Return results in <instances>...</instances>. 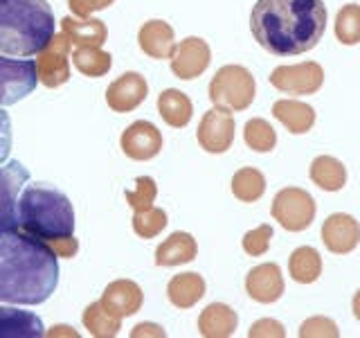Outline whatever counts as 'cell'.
<instances>
[{
  "label": "cell",
  "instance_id": "6da1fadb",
  "mask_svg": "<svg viewBox=\"0 0 360 338\" xmlns=\"http://www.w3.org/2000/svg\"><path fill=\"white\" fill-rule=\"evenodd\" d=\"M59 284V257L20 228L0 232V302L43 304Z\"/></svg>",
  "mask_w": 360,
  "mask_h": 338
},
{
  "label": "cell",
  "instance_id": "7a4b0ae2",
  "mask_svg": "<svg viewBox=\"0 0 360 338\" xmlns=\"http://www.w3.org/2000/svg\"><path fill=\"white\" fill-rule=\"evenodd\" d=\"M250 32L270 54L297 56L309 52L326 32L324 0H257Z\"/></svg>",
  "mask_w": 360,
  "mask_h": 338
},
{
  "label": "cell",
  "instance_id": "3957f363",
  "mask_svg": "<svg viewBox=\"0 0 360 338\" xmlns=\"http://www.w3.org/2000/svg\"><path fill=\"white\" fill-rule=\"evenodd\" d=\"M54 37L48 0H0V54L30 59Z\"/></svg>",
  "mask_w": 360,
  "mask_h": 338
},
{
  "label": "cell",
  "instance_id": "277c9868",
  "mask_svg": "<svg viewBox=\"0 0 360 338\" xmlns=\"http://www.w3.org/2000/svg\"><path fill=\"white\" fill-rule=\"evenodd\" d=\"M18 228L45 244L75 234V208L61 189L37 183L18 196Z\"/></svg>",
  "mask_w": 360,
  "mask_h": 338
},
{
  "label": "cell",
  "instance_id": "5b68a950",
  "mask_svg": "<svg viewBox=\"0 0 360 338\" xmlns=\"http://www.w3.org/2000/svg\"><path fill=\"white\" fill-rule=\"evenodd\" d=\"M210 101L214 108L239 113L245 111L255 101L257 84L252 73L243 65H223L217 70V75L210 82Z\"/></svg>",
  "mask_w": 360,
  "mask_h": 338
},
{
  "label": "cell",
  "instance_id": "8992f818",
  "mask_svg": "<svg viewBox=\"0 0 360 338\" xmlns=\"http://www.w3.org/2000/svg\"><path fill=\"white\" fill-rule=\"evenodd\" d=\"M273 219L288 232L307 230L315 219V201L307 189L284 187L273 199Z\"/></svg>",
  "mask_w": 360,
  "mask_h": 338
},
{
  "label": "cell",
  "instance_id": "52a82bcc",
  "mask_svg": "<svg viewBox=\"0 0 360 338\" xmlns=\"http://www.w3.org/2000/svg\"><path fill=\"white\" fill-rule=\"evenodd\" d=\"M37 63L32 59H11L0 54V106L18 104L37 90Z\"/></svg>",
  "mask_w": 360,
  "mask_h": 338
},
{
  "label": "cell",
  "instance_id": "ba28073f",
  "mask_svg": "<svg viewBox=\"0 0 360 338\" xmlns=\"http://www.w3.org/2000/svg\"><path fill=\"white\" fill-rule=\"evenodd\" d=\"M70 39L65 34H54L52 41L39 52L37 77L45 88H59L70 79Z\"/></svg>",
  "mask_w": 360,
  "mask_h": 338
},
{
  "label": "cell",
  "instance_id": "9c48e42d",
  "mask_svg": "<svg viewBox=\"0 0 360 338\" xmlns=\"http://www.w3.org/2000/svg\"><path fill=\"white\" fill-rule=\"evenodd\" d=\"M270 84L288 95H315L324 84V70L315 61L279 65L270 73Z\"/></svg>",
  "mask_w": 360,
  "mask_h": 338
},
{
  "label": "cell",
  "instance_id": "30bf717a",
  "mask_svg": "<svg viewBox=\"0 0 360 338\" xmlns=\"http://www.w3.org/2000/svg\"><path fill=\"white\" fill-rule=\"evenodd\" d=\"M27 180L30 172L18 161L0 167V232L18 228V196Z\"/></svg>",
  "mask_w": 360,
  "mask_h": 338
},
{
  "label": "cell",
  "instance_id": "8fae6325",
  "mask_svg": "<svg viewBox=\"0 0 360 338\" xmlns=\"http://www.w3.org/2000/svg\"><path fill=\"white\" fill-rule=\"evenodd\" d=\"M120 144L127 158L138 163H146L153 161L162 151V133L149 120H138L129 124L127 131L122 133Z\"/></svg>",
  "mask_w": 360,
  "mask_h": 338
},
{
  "label": "cell",
  "instance_id": "7c38bea8",
  "mask_svg": "<svg viewBox=\"0 0 360 338\" xmlns=\"http://www.w3.org/2000/svg\"><path fill=\"white\" fill-rule=\"evenodd\" d=\"M234 129H236V124H234L232 113L212 108L202 115L196 138H198V144L207 154H225L234 142Z\"/></svg>",
  "mask_w": 360,
  "mask_h": 338
},
{
  "label": "cell",
  "instance_id": "4fadbf2b",
  "mask_svg": "<svg viewBox=\"0 0 360 338\" xmlns=\"http://www.w3.org/2000/svg\"><path fill=\"white\" fill-rule=\"evenodd\" d=\"M210 61H212V50L207 41H202L198 37H187L174 48L172 73L178 79H183V82H191V79L200 77L207 70Z\"/></svg>",
  "mask_w": 360,
  "mask_h": 338
},
{
  "label": "cell",
  "instance_id": "5bb4252c",
  "mask_svg": "<svg viewBox=\"0 0 360 338\" xmlns=\"http://www.w3.org/2000/svg\"><path fill=\"white\" fill-rule=\"evenodd\" d=\"M149 95V84L140 73H124L106 88V104L115 113H131Z\"/></svg>",
  "mask_w": 360,
  "mask_h": 338
},
{
  "label": "cell",
  "instance_id": "9a60e30c",
  "mask_svg": "<svg viewBox=\"0 0 360 338\" xmlns=\"http://www.w3.org/2000/svg\"><path fill=\"white\" fill-rule=\"evenodd\" d=\"M322 242L333 255H347L360 244V223L352 214L335 212L322 225Z\"/></svg>",
  "mask_w": 360,
  "mask_h": 338
},
{
  "label": "cell",
  "instance_id": "2e32d148",
  "mask_svg": "<svg viewBox=\"0 0 360 338\" xmlns=\"http://www.w3.org/2000/svg\"><path fill=\"white\" fill-rule=\"evenodd\" d=\"M245 291L255 302L273 304L284 296V275L281 268L273 262L255 266L245 275Z\"/></svg>",
  "mask_w": 360,
  "mask_h": 338
},
{
  "label": "cell",
  "instance_id": "e0dca14e",
  "mask_svg": "<svg viewBox=\"0 0 360 338\" xmlns=\"http://www.w3.org/2000/svg\"><path fill=\"white\" fill-rule=\"evenodd\" d=\"M101 304L115 315V318H129V315L138 313L144 304V293L133 280H115L106 287Z\"/></svg>",
  "mask_w": 360,
  "mask_h": 338
},
{
  "label": "cell",
  "instance_id": "ac0fdd59",
  "mask_svg": "<svg viewBox=\"0 0 360 338\" xmlns=\"http://www.w3.org/2000/svg\"><path fill=\"white\" fill-rule=\"evenodd\" d=\"M140 50L151 59H172L174 54V27L165 20H146L138 32Z\"/></svg>",
  "mask_w": 360,
  "mask_h": 338
},
{
  "label": "cell",
  "instance_id": "d6986e66",
  "mask_svg": "<svg viewBox=\"0 0 360 338\" xmlns=\"http://www.w3.org/2000/svg\"><path fill=\"white\" fill-rule=\"evenodd\" d=\"M61 32L70 39L77 48H101L108 39V27L106 23L97 18H75L65 16L61 20Z\"/></svg>",
  "mask_w": 360,
  "mask_h": 338
},
{
  "label": "cell",
  "instance_id": "ffe728a7",
  "mask_svg": "<svg viewBox=\"0 0 360 338\" xmlns=\"http://www.w3.org/2000/svg\"><path fill=\"white\" fill-rule=\"evenodd\" d=\"M45 327L32 311L16 307H0V338H41Z\"/></svg>",
  "mask_w": 360,
  "mask_h": 338
},
{
  "label": "cell",
  "instance_id": "44dd1931",
  "mask_svg": "<svg viewBox=\"0 0 360 338\" xmlns=\"http://www.w3.org/2000/svg\"><path fill=\"white\" fill-rule=\"evenodd\" d=\"M239 315L223 302H212L198 315V332L205 338H228L236 332Z\"/></svg>",
  "mask_w": 360,
  "mask_h": 338
},
{
  "label": "cell",
  "instance_id": "7402d4cb",
  "mask_svg": "<svg viewBox=\"0 0 360 338\" xmlns=\"http://www.w3.org/2000/svg\"><path fill=\"white\" fill-rule=\"evenodd\" d=\"M198 255V244L189 232H174L158 246L155 266H183L194 262Z\"/></svg>",
  "mask_w": 360,
  "mask_h": 338
},
{
  "label": "cell",
  "instance_id": "603a6c76",
  "mask_svg": "<svg viewBox=\"0 0 360 338\" xmlns=\"http://www.w3.org/2000/svg\"><path fill=\"white\" fill-rule=\"evenodd\" d=\"M205 280L198 273H178L169 280L167 298L178 309H191L194 304L205 296Z\"/></svg>",
  "mask_w": 360,
  "mask_h": 338
},
{
  "label": "cell",
  "instance_id": "cb8c5ba5",
  "mask_svg": "<svg viewBox=\"0 0 360 338\" xmlns=\"http://www.w3.org/2000/svg\"><path fill=\"white\" fill-rule=\"evenodd\" d=\"M273 115L295 135L311 131L313 124H315L313 106H309L307 101H300V99H279V101H275Z\"/></svg>",
  "mask_w": 360,
  "mask_h": 338
},
{
  "label": "cell",
  "instance_id": "d4e9b609",
  "mask_svg": "<svg viewBox=\"0 0 360 338\" xmlns=\"http://www.w3.org/2000/svg\"><path fill=\"white\" fill-rule=\"evenodd\" d=\"M158 111H160V118L165 124H169L172 129H185L191 122L194 115V106H191V99L183 93V90L176 88H167L158 97Z\"/></svg>",
  "mask_w": 360,
  "mask_h": 338
},
{
  "label": "cell",
  "instance_id": "484cf974",
  "mask_svg": "<svg viewBox=\"0 0 360 338\" xmlns=\"http://www.w3.org/2000/svg\"><path fill=\"white\" fill-rule=\"evenodd\" d=\"M309 176L324 192H340L347 183V167L333 156H318L311 163Z\"/></svg>",
  "mask_w": 360,
  "mask_h": 338
},
{
  "label": "cell",
  "instance_id": "4316f807",
  "mask_svg": "<svg viewBox=\"0 0 360 338\" xmlns=\"http://www.w3.org/2000/svg\"><path fill=\"white\" fill-rule=\"evenodd\" d=\"M288 273L300 284H313L322 275V257L313 246H300L288 259Z\"/></svg>",
  "mask_w": 360,
  "mask_h": 338
},
{
  "label": "cell",
  "instance_id": "83f0119b",
  "mask_svg": "<svg viewBox=\"0 0 360 338\" xmlns=\"http://www.w3.org/2000/svg\"><path fill=\"white\" fill-rule=\"evenodd\" d=\"M82 320H84V327L90 332V336H95V338H112L122 330V318H115V315L101 304V300L88 304L84 309Z\"/></svg>",
  "mask_w": 360,
  "mask_h": 338
},
{
  "label": "cell",
  "instance_id": "f1b7e54d",
  "mask_svg": "<svg viewBox=\"0 0 360 338\" xmlns=\"http://www.w3.org/2000/svg\"><path fill=\"white\" fill-rule=\"evenodd\" d=\"M266 192V176L255 167H241L232 176V194L241 203H255Z\"/></svg>",
  "mask_w": 360,
  "mask_h": 338
},
{
  "label": "cell",
  "instance_id": "f546056e",
  "mask_svg": "<svg viewBox=\"0 0 360 338\" xmlns=\"http://www.w3.org/2000/svg\"><path fill=\"white\" fill-rule=\"evenodd\" d=\"M75 68L84 77H104L108 75L110 65H112V56L108 52H104L101 48H77L72 52Z\"/></svg>",
  "mask_w": 360,
  "mask_h": 338
},
{
  "label": "cell",
  "instance_id": "4dcf8cb0",
  "mask_svg": "<svg viewBox=\"0 0 360 338\" xmlns=\"http://www.w3.org/2000/svg\"><path fill=\"white\" fill-rule=\"evenodd\" d=\"M243 140L257 154H268L275 149L277 144V133L270 124L262 118H252L245 122L243 129Z\"/></svg>",
  "mask_w": 360,
  "mask_h": 338
},
{
  "label": "cell",
  "instance_id": "1f68e13d",
  "mask_svg": "<svg viewBox=\"0 0 360 338\" xmlns=\"http://www.w3.org/2000/svg\"><path fill=\"white\" fill-rule=\"evenodd\" d=\"M335 37L342 45L360 43V5L349 3L335 16Z\"/></svg>",
  "mask_w": 360,
  "mask_h": 338
},
{
  "label": "cell",
  "instance_id": "d6a6232c",
  "mask_svg": "<svg viewBox=\"0 0 360 338\" xmlns=\"http://www.w3.org/2000/svg\"><path fill=\"white\" fill-rule=\"evenodd\" d=\"M167 212L162 208H149L133 214V232L140 239H153L155 234H160L167 228Z\"/></svg>",
  "mask_w": 360,
  "mask_h": 338
},
{
  "label": "cell",
  "instance_id": "836d02e7",
  "mask_svg": "<svg viewBox=\"0 0 360 338\" xmlns=\"http://www.w3.org/2000/svg\"><path fill=\"white\" fill-rule=\"evenodd\" d=\"M124 196H127V203L133 212H144L153 208V201L158 196V185L151 176H140L135 180V189H127Z\"/></svg>",
  "mask_w": 360,
  "mask_h": 338
},
{
  "label": "cell",
  "instance_id": "e575fe53",
  "mask_svg": "<svg viewBox=\"0 0 360 338\" xmlns=\"http://www.w3.org/2000/svg\"><path fill=\"white\" fill-rule=\"evenodd\" d=\"M270 239H273V228H270L268 223H264V225H259V228L245 232L241 244H243V251L250 257H262L268 253Z\"/></svg>",
  "mask_w": 360,
  "mask_h": 338
},
{
  "label": "cell",
  "instance_id": "d590c367",
  "mask_svg": "<svg viewBox=\"0 0 360 338\" xmlns=\"http://www.w3.org/2000/svg\"><path fill=\"white\" fill-rule=\"evenodd\" d=\"M300 336L302 338H338V325L331 318H324V315H315V318L304 320L300 327Z\"/></svg>",
  "mask_w": 360,
  "mask_h": 338
},
{
  "label": "cell",
  "instance_id": "8d00e7d4",
  "mask_svg": "<svg viewBox=\"0 0 360 338\" xmlns=\"http://www.w3.org/2000/svg\"><path fill=\"white\" fill-rule=\"evenodd\" d=\"M248 336L250 338H284L286 332H284V325H281L279 320H273V318H262V320H257L252 327H250V332H248Z\"/></svg>",
  "mask_w": 360,
  "mask_h": 338
},
{
  "label": "cell",
  "instance_id": "74e56055",
  "mask_svg": "<svg viewBox=\"0 0 360 338\" xmlns=\"http://www.w3.org/2000/svg\"><path fill=\"white\" fill-rule=\"evenodd\" d=\"M112 3H115V0H68V7H70L75 16L88 18V16H93L95 11L110 7Z\"/></svg>",
  "mask_w": 360,
  "mask_h": 338
},
{
  "label": "cell",
  "instance_id": "f35d334b",
  "mask_svg": "<svg viewBox=\"0 0 360 338\" xmlns=\"http://www.w3.org/2000/svg\"><path fill=\"white\" fill-rule=\"evenodd\" d=\"M11 144H14V135H11V120L9 113L0 106V165L7 163V158L11 154Z\"/></svg>",
  "mask_w": 360,
  "mask_h": 338
},
{
  "label": "cell",
  "instance_id": "ab89813d",
  "mask_svg": "<svg viewBox=\"0 0 360 338\" xmlns=\"http://www.w3.org/2000/svg\"><path fill=\"white\" fill-rule=\"evenodd\" d=\"M48 246L52 248L56 257H63V259L75 257L77 251H79V242L75 239V234H72V237H61V239H54V242H50Z\"/></svg>",
  "mask_w": 360,
  "mask_h": 338
},
{
  "label": "cell",
  "instance_id": "60d3db41",
  "mask_svg": "<svg viewBox=\"0 0 360 338\" xmlns=\"http://www.w3.org/2000/svg\"><path fill=\"white\" fill-rule=\"evenodd\" d=\"M140 336H165L162 327L160 325H153V323H142V325H135L133 332H131V338H140Z\"/></svg>",
  "mask_w": 360,
  "mask_h": 338
},
{
  "label": "cell",
  "instance_id": "b9f144b4",
  "mask_svg": "<svg viewBox=\"0 0 360 338\" xmlns=\"http://www.w3.org/2000/svg\"><path fill=\"white\" fill-rule=\"evenodd\" d=\"M352 309H354V315H356V320H360V289L356 291V296H354Z\"/></svg>",
  "mask_w": 360,
  "mask_h": 338
}]
</instances>
